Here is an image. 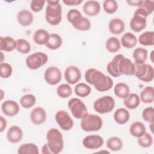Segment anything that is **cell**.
Here are the masks:
<instances>
[{
    "instance_id": "54",
    "label": "cell",
    "mask_w": 154,
    "mask_h": 154,
    "mask_svg": "<svg viewBox=\"0 0 154 154\" xmlns=\"http://www.w3.org/2000/svg\"><path fill=\"white\" fill-rule=\"evenodd\" d=\"M1 63H2V60H3V53L2 51H1Z\"/></svg>"
},
{
    "instance_id": "13",
    "label": "cell",
    "mask_w": 154,
    "mask_h": 154,
    "mask_svg": "<svg viewBox=\"0 0 154 154\" xmlns=\"http://www.w3.org/2000/svg\"><path fill=\"white\" fill-rule=\"evenodd\" d=\"M104 143L103 138L98 135L86 136L82 140L83 146L90 150H95L101 147Z\"/></svg>"
},
{
    "instance_id": "37",
    "label": "cell",
    "mask_w": 154,
    "mask_h": 154,
    "mask_svg": "<svg viewBox=\"0 0 154 154\" xmlns=\"http://www.w3.org/2000/svg\"><path fill=\"white\" fill-rule=\"evenodd\" d=\"M91 87L85 83L80 82L75 87L74 91L77 96L85 97L91 93Z\"/></svg>"
},
{
    "instance_id": "36",
    "label": "cell",
    "mask_w": 154,
    "mask_h": 154,
    "mask_svg": "<svg viewBox=\"0 0 154 154\" xmlns=\"http://www.w3.org/2000/svg\"><path fill=\"white\" fill-rule=\"evenodd\" d=\"M106 49L111 53L118 52L121 48V43L119 38L115 37H111L107 39L105 43Z\"/></svg>"
},
{
    "instance_id": "20",
    "label": "cell",
    "mask_w": 154,
    "mask_h": 154,
    "mask_svg": "<svg viewBox=\"0 0 154 154\" xmlns=\"http://www.w3.org/2000/svg\"><path fill=\"white\" fill-rule=\"evenodd\" d=\"M123 57L122 54L116 55L112 61L109 62L106 66L107 72L109 75L113 77H119L122 74L120 73L119 70V63L120 60Z\"/></svg>"
},
{
    "instance_id": "11",
    "label": "cell",
    "mask_w": 154,
    "mask_h": 154,
    "mask_svg": "<svg viewBox=\"0 0 154 154\" xmlns=\"http://www.w3.org/2000/svg\"><path fill=\"white\" fill-rule=\"evenodd\" d=\"M57 123L64 131H69L73 126V120L67 112L64 110L58 111L55 116Z\"/></svg>"
},
{
    "instance_id": "14",
    "label": "cell",
    "mask_w": 154,
    "mask_h": 154,
    "mask_svg": "<svg viewBox=\"0 0 154 154\" xmlns=\"http://www.w3.org/2000/svg\"><path fill=\"white\" fill-rule=\"evenodd\" d=\"M64 76L67 83L70 84H75L80 80L81 78V72L78 67L75 66H69L66 67Z\"/></svg>"
},
{
    "instance_id": "9",
    "label": "cell",
    "mask_w": 154,
    "mask_h": 154,
    "mask_svg": "<svg viewBox=\"0 0 154 154\" xmlns=\"http://www.w3.org/2000/svg\"><path fill=\"white\" fill-rule=\"evenodd\" d=\"M115 101L110 96H105L96 100L93 103L94 109L100 114H106L112 111Z\"/></svg>"
},
{
    "instance_id": "32",
    "label": "cell",
    "mask_w": 154,
    "mask_h": 154,
    "mask_svg": "<svg viewBox=\"0 0 154 154\" xmlns=\"http://www.w3.org/2000/svg\"><path fill=\"white\" fill-rule=\"evenodd\" d=\"M138 42L143 46H153L154 45V32L153 31H146L142 33L138 37Z\"/></svg>"
},
{
    "instance_id": "27",
    "label": "cell",
    "mask_w": 154,
    "mask_h": 154,
    "mask_svg": "<svg viewBox=\"0 0 154 154\" xmlns=\"http://www.w3.org/2000/svg\"><path fill=\"white\" fill-rule=\"evenodd\" d=\"M123 103L128 109H135L140 103V96L136 93H129L125 98L123 99Z\"/></svg>"
},
{
    "instance_id": "12",
    "label": "cell",
    "mask_w": 154,
    "mask_h": 154,
    "mask_svg": "<svg viewBox=\"0 0 154 154\" xmlns=\"http://www.w3.org/2000/svg\"><path fill=\"white\" fill-rule=\"evenodd\" d=\"M62 78L60 69L56 66H50L46 69L44 73V79L49 85H55L59 83Z\"/></svg>"
},
{
    "instance_id": "34",
    "label": "cell",
    "mask_w": 154,
    "mask_h": 154,
    "mask_svg": "<svg viewBox=\"0 0 154 154\" xmlns=\"http://www.w3.org/2000/svg\"><path fill=\"white\" fill-rule=\"evenodd\" d=\"M147 51L143 48H136L132 54V57L136 64L144 63L147 58Z\"/></svg>"
},
{
    "instance_id": "44",
    "label": "cell",
    "mask_w": 154,
    "mask_h": 154,
    "mask_svg": "<svg viewBox=\"0 0 154 154\" xmlns=\"http://www.w3.org/2000/svg\"><path fill=\"white\" fill-rule=\"evenodd\" d=\"M142 117L144 121L149 123L153 122L154 120V108L149 106L144 108L142 112Z\"/></svg>"
},
{
    "instance_id": "4",
    "label": "cell",
    "mask_w": 154,
    "mask_h": 154,
    "mask_svg": "<svg viewBox=\"0 0 154 154\" xmlns=\"http://www.w3.org/2000/svg\"><path fill=\"white\" fill-rule=\"evenodd\" d=\"M67 19L76 29L88 31L90 29L91 22L90 20L82 16L81 13L77 9L70 10L67 14Z\"/></svg>"
},
{
    "instance_id": "33",
    "label": "cell",
    "mask_w": 154,
    "mask_h": 154,
    "mask_svg": "<svg viewBox=\"0 0 154 154\" xmlns=\"http://www.w3.org/2000/svg\"><path fill=\"white\" fill-rule=\"evenodd\" d=\"M19 154H38V148L34 143H25L20 146L17 150Z\"/></svg>"
},
{
    "instance_id": "21",
    "label": "cell",
    "mask_w": 154,
    "mask_h": 154,
    "mask_svg": "<svg viewBox=\"0 0 154 154\" xmlns=\"http://www.w3.org/2000/svg\"><path fill=\"white\" fill-rule=\"evenodd\" d=\"M17 20L20 25L27 26L32 23L34 16L30 11L26 9L22 10L17 15Z\"/></svg>"
},
{
    "instance_id": "8",
    "label": "cell",
    "mask_w": 154,
    "mask_h": 154,
    "mask_svg": "<svg viewBox=\"0 0 154 154\" xmlns=\"http://www.w3.org/2000/svg\"><path fill=\"white\" fill-rule=\"evenodd\" d=\"M68 107L72 116L78 119H82L88 115V110L85 104L78 98H72L68 102Z\"/></svg>"
},
{
    "instance_id": "46",
    "label": "cell",
    "mask_w": 154,
    "mask_h": 154,
    "mask_svg": "<svg viewBox=\"0 0 154 154\" xmlns=\"http://www.w3.org/2000/svg\"><path fill=\"white\" fill-rule=\"evenodd\" d=\"M45 2V0H32L30 4V8L34 12H39L43 8Z\"/></svg>"
},
{
    "instance_id": "17",
    "label": "cell",
    "mask_w": 154,
    "mask_h": 154,
    "mask_svg": "<svg viewBox=\"0 0 154 154\" xmlns=\"http://www.w3.org/2000/svg\"><path fill=\"white\" fill-rule=\"evenodd\" d=\"M119 70L121 74L131 76L134 74L135 64L129 58L124 56L120 60L119 63Z\"/></svg>"
},
{
    "instance_id": "38",
    "label": "cell",
    "mask_w": 154,
    "mask_h": 154,
    "mask_svg": "<svg viewBox=\"0 0 154 154\" xmlns=\"http://www.w3.org/2000/svg\"><path fill=\"white\" fill-rule=\"evenodd\" d=\"M36 103V98L34 94H26L22 96L20 99L21 106L26 109L32 107Z\"/></svg>"
},
{
    "instance_id": "43",
    "label": "cell",
    "mask_w": 154,
    "mask_h": 154,
    "mask_svg": "<svg viewBox=\"0 0 154 154\" xmlns=\"http://www.w3.org/2000/svg\"><path fill=\"white\" fill-rule=\"evenodd\" d=\"M13 73L11 66L7 63H1L0 64V75L2 78L7 79L11 76Z\"/></svg>"
},
{
    "instance_id": "31",
    "label": "cell",
    "mask_w": 154,
    "mask_h": 154,
    "mask_svg": "<svg viewBox=\"0 0 154 154\" xmlns=\"http://www.w3.org/2000/svg\"><path fill=\"white\" fill-rule=\"evenodd\" d=\"M129 86L124 82H119L116 84L114 88V93L119 98L124 99L129 94Z\"/></svg>"
},
{
    "instance_id": "30",
    "label": "cell",
    "mask_w": 154,
    "mask_h": 154,
    "mask_svg": "<svg viewBox=\"0 0 154 154\" xmlns=\"http://www.w3.org/2000/svg\"><path fill=\"white\" fill-rule=\"evenodd\" d=\"M63 43V39L61 37L56 33L50 34L49 40L46 46L51 50H56L60 48Z\"/></svg>"
},
{
    "instance_id": "24",
    "label": "cell",
    "mask_w": 154,
    "mask_h": 154,
    "mask_svg": "<svg viewBox=\"0 0 154 154\" xmlns=\"http://www.w3.org/2000/svg\"><path fill=\"white\" fill-rule=\"evenodd\" d=\"M50 34L45 29H38L33 35L34 42L38 45H46L49 40Z\"/></svg>"
},
{
    "instance_id": "7",
    "label": "cell",
    "mask_w": 154,
    "mask_h": 154,
    "mask_svg": "<svg viewBox=\"0 0 154 154\" xmlns=\"http://www.w3.org/2000/svg\"><path fill=\"white\" fill-rule=\"evenodd\" d=\"M134 75L140 80L149 82L153 79L154 69L152 66L149 64L135 63Z\"/></svg>"
},
{
    "instance_id": "18",
    "label": "cell",
    "mask_w": 154,
    "mask_h": 154,
    "mask_svg": "<svg viewBox=\"0 0 154 154\" xmlns=\"http://www.w3.org/2000/svg\"><path fill=\"white\" fill-rule=\"evenodd\" d=\"M23 137L22 129L17 125L11 126L7 131V138L8 141L13 144L20 142Z\"/></svg>"
},
{
    "instance_id": "2",
    "label": "cell",
    "mask_w": 154,
    "mask_h": 154,
    "mask_svg": "<svg viewBox=\"0 0 154 154\" xmlns=\"http://www.w3.org/2000/svg\"><path fill=\"white\" fill-rule=\"evenodd\" d=\"M45 11V19L51 25H58L62 19V7L59 0H48Z\"/></svg>"
},
{
    "instance_id": "48",
    "label": "cell",
    "mask_w": 154,
    "mask_h": 154,
    "mask_svg": "<svg viewBox=\"0 0 154 154\" xmlns=\"http://www.w3.org/2000/svg\"><path fill=\"white\" fill-rule=\"evenodd\" d=\"M7 120L2 116H0V132H2L7 127Z\"/></svg>"
},
{
    "instance_id": "19",
    "label": "cell",
    "mask_w": 154,
    "mask_h": 154,
    "mask_svg": "<svg viewBox=\"0 0 154 154\" xmlns=\"http://www.w3.org/2000/svg\"><path fill=\"white\" fill-rule=\"evenodd\" d=\"M83 11L87 16H96L100 11V5L99 2L96 1H87L83 5Z\"/></svg>"
},
{
    "instance_id": "49",
    "label": "cell",
    "mask_w": 154,
    "mask_h": 154,
    "mask_svg": "<svg viewBox=\"0 0 154 154\" xmlns=\"http://www.w3.org/2000/svg\"><path fill=\"white\" fill-rule=\"evenodd\" d=\"M126 2L131 6H138L139 7L143 2L142 0H130L126 1Z\"/></svg>"
},
{
    "instance_id": "47",
    "label": "cell",
    "mask_w": 154,
    "mask_h": 154,
    "mask_svg": "<svg viewBox=\"0 0 154 154\" xmlns=\"http://www.w3.org/2000/svg\"><path fill=\"white\" fill-rule=\"evenodd\" d=\"M82 0H63V2L66 5H78L82 2Z\"/></svg>"
},
{
    "instance_id": "40",
    "label": "cell",
    "mask_w": 154,
    "mask_h": 154,
    "mask_svg": "<svg viewBox=\"0 0 154 154\" xmlns=\"http://www.w3.org/2000/svg\"><path fill=\"white\" fill-rule=\"evenodd\" d=\"M57 93L61 98H67L72 94V89L68 84H62L57 89Z\"/></svg>"
},
{
    "instance_id": "53",
    "label": "cell",
    "mask_w": 154,
    "mask_h": 154,
    "mask_svg": "<svg viewBox=\"0 0 154 154\" xmlns=\"http://www.w3.org/2000/svg\"><path fill=\"white\" fill-rule=\"evenodd\" d=\"M153 54V51H152V52H151V55H150V59H151V60H152V62L153 61V56H152Z\"/></svg>"
},
{
    "instance_id": "26",
    "label": "cell",
    "mask_w": 154,
    "mask_h": 154,
    "mask_svg": "<svg viewBox=\"0 0 154 154\" xmlns=\"http://www.w3.org/2000/svg\"><path fill=\"white\" fill-rule=\"evenodd\" d=\"M137 37L129 32L125 33L121 38V44L124 48L127 49L134 48L137 45Z\"/></svg>"
},
{
    "instance_id": "23",
    "label": "cell",
    "mask_w": 154,
    "mask_h": 154,
    "mask_svg": "<svg viewBox=\"0 0 154 154\" xmlns=\"http://www.w3.org/2000/svg\"><path fill=\"white\" fill-rule=\"evenodd\" d=\"M16 40L10 36L0 37V50L11 52L16 49Z\"/></svg>"
},
{
    "instance_id": "29",
    "label": "cell",
    "mask_w": 154,
    "mask_h": 154,
    "mask_svg": "<svg viewBox=\"0 0 154 154\" xmlns=\"http://www.w3.org/2000/svg\"><path fill=\"white\" fill-rule=\"evenodd\" d=\"M140 101L145 103H152L154 101V88L152 86H147L140 93Z\"/></svg>"
},
{
    "instance_id": "6",
    "label": "cell",
    "mask_w": 154,
    "mask_h": 154,
    "mask_svg": "<svg viewBox=\"0 0 154 154\" xmlns=\"http://www.w3.org/2000/svg\"><path fill=\"white\" fill-rule=\"evenodd\" d=\"M149 15L144 10L138 7L131 19V29L137 32H140L144 29L146 27L147 17Z\"/></svg>"
},
{
    "instance_id": "5",
    "label": "cell",
    "mask_w": 154,
    "mask_h": 154,
    "mask_svg": "<svg viewBox=\"0 0 154 154\" xmlns=\"http://www.w3.org/2000/svg\"><path fill=\"white\" fill-rule=\"evenodd\" d=\"M80 125L84 131H97L102 128L103 122L100 116L96 114H88L86 117L81 119Z\"/></svg>"
},
{
    "instance_id": "35",
    "label": "cell",
    "mask_w": 154,
    "mask_h": 154,
    "mask_svg": "<svg viewBox=\"0 0 154 154\" xmlns=\"http://www.w3.org/2000/svg\"><path fill=\"white\" fill-rule=\"evenodd\" d=\"M107 147L113 152H117L120 150L123 147V141L118 137H111L109 138L106 141Z\"/></svg>"
},
{
    "instance_id": "15",
    "label": "cell",
    "mask_w": 154,
    "mask_h": 154,
    "mask_svg": "<svg viewBox=\"0 0 154 154\" xmlns=\"http://www.w3.org/2000/svg\"><path fill=\"white\" fill-rule=\"evenodd\" d=\"M19 105L14 100H7L1 104V110L7 116L13 117L16 116L19 112Z\"/></svg>"
},
{
    "instance_id": "39",
    "label": "cell",
    "mask_w": 154,
    "mask_h": 154,
    "mask_svg": "<svg viewBox=\"0 0 154 154\" xmlns=\"http://www.w3.org/2000/svg\"><path fill=\"white\" fill-rule=\"evenodd\" d=\"M16 50L22 54H27L31 51V45L25 39L19 38L16 40Z\"/></svg>"
},
{
    "instance_id": "51",
    "label": "cell",
    "mask_w": 154,
    "mask_h": 154,
    "mask_svg": "<svg viewBox=\"0 0 154 154\" xmlns=\"http://www.w3.org/2000/svg\"><path fill=\"white\" fill-rule=\"evenodd\" d=\"M153 124H154V123H153V122H152V123H150V125H149L150 130L151 131V132H152V133H153Z\"/></svg>"
},
{
    "instance_id": "25",
    "label": "cell",
    "mask_w": 154,
    "mask_h": 154,
    "mask_svg": "<svg viewBox=\"0 0 154 154\" xmlns=\"http://www.w3.org/2000/svg\"><path fill=\"white\" fill-rule=\"evenodd\" d=\"M130 117V113L125 108H120L116 110L114 113V119L116 123L120 125L126 123Z\"/></svg>"
},
{
    "instance_id": "10",
    "label": "cell",
    "mask_w": 154,
    "mask_h": 154,
    "mask_svg": "<svg viewBox=\"0 0 154 154\" xmlns=\"http://www.w3.org/2000/svg\"><path fill=\"white\" fill-rule=\"evenodd\" d=\"M48 55L42 52H36L27 57L25 60L26 66L31 70H36L46 64Z\"/></svg>"
},
{
    "instance_id": "52",
    "label": "cell",
    "mask_w": 154,
    "mask_h": 154,
    "mask_svg": "<svg viewBox=\"0 0 154 154\" xmlns=\"http://www.w3.org/2000/svg\"><path fill=\"white\" fill-rule=\"evenodd\" d=\"M1 100H2L3 99V96H4V91L2 90H1Z\"/></svg>"
},
{
    "instance_id": "50",
    "label": "cell",
    "mask_w": 154,
    "mask_h": 154,
    "mask_svg": "<svg viewBox=\"0 0 154 154\" xmlns=\"http://www.w3.org/2000/svg\"><path fill=\"white\" fill-rule=\"evenodd\" d=\"M42 153L43 154H52V152H51L47 143L45 144L42 148Z\"/></svg>"
},
{
    "instance_id": "42",
    "label": "cell",
    "mask_w": 154,
    "mask_h": 154,
    "mask_svg": "<svg viewBox=\"0 0 154 154\" xmlns=\"http://www.w3.org/2000/svg\"><path fill=\"white\" fill-rule=\"evenodd\" d=\"M103 8L106 13L113 14L118 9L117 2L115 0H105L103 3Z\"/></svg>"
},
{
    "instance_id": "22",
    "label": "cell",
    "mask_w": 154,
    "mask_h": 154,
    "mask_svg": "<svg viewBox=\"0 0 154 154\" xmlns=\"http://www.w3.org/2000/svg\"><path fill=\"white\" fill-rule=\"evenodd\" d=\"M109 31L113 34H122L125 29V24L120 18L112 19L108 23Z\"/></svg>"
},
{
    "instance_id": "45",
    "label": "cell",
    "mask_w": 154,
    "mask_h": 154,
    "mask_svg": "<svg viewBox=\"0 0 154 154\" xmlns=\"http://www.w3.org/2000/svg\"><path fill=\"white\" fill-rule=\"evenodd\" d=\"M139 7L144 10L148 15H150L154 10V1L152 0L143 1L142 4Z\"/></svg>"
},
{
    "instance_id": "16",
    "label": "cell",
    "mask_w": 154,
    "mask_h": 154,
    "mask_svg": "<svg viewBox=\"0 0 154 154\" xmlns=\"http://www.w3.org/2000/svg\"><path fill=\"white\" fill-rule=\"evenodd\" d=\"M29 116L32 123L36 125H40L46 121L47 114L43 108L37 106L31 111Z\"/></svg>"
},
{
    "instance_id": "28",
    "label": "cell",
    "mask_w": 154,
    "mask_h": 154,
    "mask_svg": "<svg viewBox=\"0 0 154 154\" xmlns=\"http://www.w3.org/2000/svg\"><path fill=\"white\" fill-rule=\"evenodd\" d=\"M129 132L132 136L138 138L146 132V128L143 122L137 121L131 124Z\"/></svg>"
},
{
    "instance_id": "1",
    "label": "cell",
    "mask_w": 154,
    "mask_h": 154,
    "mask_svg": "<svg viewBox=\"0 0 154 154\" xmlns=\"http://www.w3.org/2000/svg\"><path fill=\"white\" fill-rule=\"evenodd\" d=\"M84 77L87 82L93 85L98 91H108L114 85L113 80L111 77L94 68H90L86 70Z\"/></svg>"
},
{
    "instance_id": "41",
    "label": "cell",
    "mask_w": 154,
    "mask_h": 154,
    "mask_svg": "<svg viewBox=\"0 0 154 154\" xmlns=\"http://www.w3.org/2000/svg\"><path fill=\"white\" fill-rule=\"evenodd\" d=\"M137 142L141 147L148 148L153 144V137L150 134L146 132L143 135L138 138Z\"/></svg>"
},
{
    "instance_id": "3",
    "label": "cell",
    "mask_w": 154,
    "mask_h": 154,
    "mask_svg": "<svg viewBox=\"0 0 154 154\" xmlns=\"http://www.w3.org/2000/svg\"><path fill=\"white\" fill-rule=\"evenodd\" d=\"M47 144L52 154H58L61 152L64 147L63 135L57 128H51L46 134Z\"/></svg>"
}]
</instances>
